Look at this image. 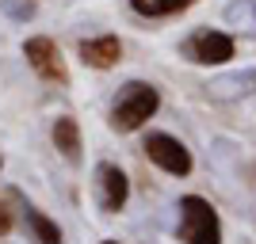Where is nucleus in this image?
Here are the masks:
<instances>
[{"label":"nucleus","mask_w":256,"mask_h":244,"mask_svg":"<svg viewBox=\"0 0 256 244\" xmlns=\"http://www.w3.org/2000/svg\"><path fill=\"white\" fill-rule=\"evenodd\" d=\"M80 61L88 69H111L122 61V42L115 34H100V38H84L80 42Z\"/></svg>","instance_id":"6e6552de"},{"label":"nucleus","mask_w":256,"mask_h":244,"mask_svg":"<svg viewBox=\"0 0 256 244\" xmlns=\"http://www.w3.org/2000/svg\"><path fill=\"white\" fill-rule=\"evenodd\" d=\"M160 107V92L153 84H146V80H130V84H122L115 92V99H111V130H118V134H134V130L146 126V118L157 115Z\"/></svg>","instance_id":"f257e3e1"},{"label":"nucleus","mask_w":256,"mask_h":244,"mask_svg":"<svg viewBox=\"0 0 256 244\" xmlns=\"http://www.w3.org/2000/svg\"><path fill=\"white\" fill-rule=\"evenodd\" d=\"M184 57L195 65H226L230 57H234V38L226 31H210V27H203V31H195L188 42H184Z\"/></svg>","instance_id":"423d86ee"},{"label":"nucleus","mask_w":256,"mask_h":244,"mask_svg":"<svg viewBox=\"0 0 256 244\" xmlns=\"http://www.w3.org/2000/svg\"><path fill=\"white\" fill-rule=\"evenodd\" d=\"M12 225H16V218H12V206L4 199H0V241L12 233Z\"/></svg>","instance_id":"9b49d317"},{"label":"nucleus","mask_w":256,"mask_h":244,"mask_svg":"<svg viewBox=\"0 0 256 244\" xmlns=\"http://www.w3.org/2000/svg\"><path fill=\"white\" fill-rule=\"evenodd\" d=\"M20 225H23V233H27L31 244H62L58 222H50V218H46L38 206H31V202H20Z\"/></svg>","instance_id":"0eeeda50"},{"label":"nucleus","mask_w":256,"mask_h":244,"mask_svg":"<svg viewBox=\"0 0 256 244\" xmlns=\"http://www.w3.org/2000/svg\"><path fill=\"white\" fill-rule=\"evenodd\" d=\"M146 149V157L157 164L160 172H168V176H188L192 172V153L184 145L180 138H172V134H150V138L142 141Z\"/></svg>","instance_id":"39448f33"},{"label":"nucleus","mask_w":256,"mask_h":244,"mask_svg":"<svg viewBox=\"0 0 256 244\" xmlns=\"http://www.w3.org/2000/svg\"><path fill=\"white\" fill-rule=\"evenodd\" d=\"M195 0H130V8L146 15V19H164V15H176V11L192 8Z\"/></svg>","instance_id":"9d476101"},{"label":"nucleus","mask_w":256,"mask_h":244,"mask_svg":"<svg viewBox=\"0 0 256 244\" xmlns=\"http://www.w3.org/2000/svg\"><path fill=\"white\" fill-rule=\"evenodd\" d=\"M92 199H96V206L104 214H118L126 206V199H130L126 172L118 168V164H111V160L96 164V172H92Z\"/></svg>","instance_id":"7ed1b4c3"},{"label":"nucleus","mask_w":256,"mask_h":244,"mask_svg":"<svg viewBox=\"0 0 256 244\" xmlns=\"http://www.w3.org/2000/svg\"><path fill=\"white\" fill-rule=\"evenodd\" d=\"M104 244H118V241H104Z\"/></svg>","instance_id":"f8f14e48"},{"label":"nucleus","mask_w":256,"mask_h":244,"mask_svg":"<svg viewBox=\"0 0 256 244\" xmlns=\"http://www.w3.org/2000/svg\"><path fill=\"white\" fill-rule=\"evenodd\" d=\"M54 145L62 149V157L69 164H80V126H76V118L62 115L54 122Z\"/></svg>","instance_id":"1a4fd4ad"},{"label":"nucleus","mask_w":256,"mask_h":244,"mask_svg":"<svg viewBox=\"0 0 256 244\" xmlns=\"http://www.w3.org/2000/svg\"><path fill=\"white\" fill-rule=\"evenodd\" d=\"M0 168H4V160H0Z\"/></svg>","instance_id":"ddd939ff"},{"label":"nucleus","mask_w":256,"mask_h":244,"mask_svg":"<svg viewBox=\"0 0 256 244\" xmlns=\"http://www.w3.org/2000/svg\"><path fill=\"white\" fill-rule=\"evenodd\" d=\"M184 244H222V222L206 199L199 195H184L180 199V229H176Z\"/></svg>","instance_id":"f03ea898"},{"label":"nucleus","mask_w":256,"mask_h":244,"mask_svg":"<svg viewBox=\"0 0 256 244\" xmlns=\"http://www.w3.org/2000/svg\"><path fill=\"white\" fill-rule=\"evenodd\" d=\"M23 57H27V65H31L42 80L62 84V88L69 84V65H65V57H62V50H58L54 38H46V34L27 38V42H23Z\"/></svg>","instance_id":"20e7f679"}]
</instances>
